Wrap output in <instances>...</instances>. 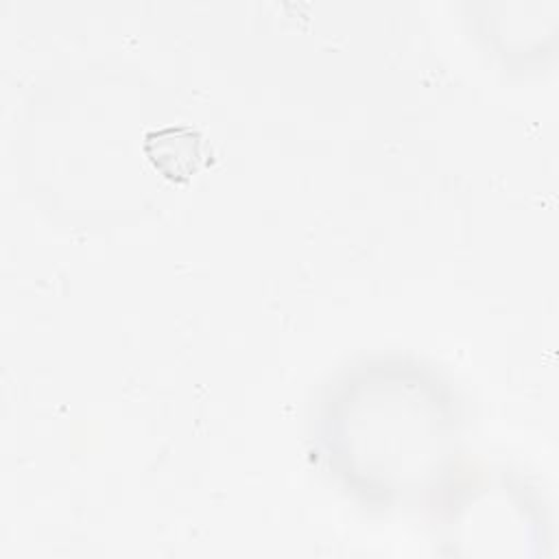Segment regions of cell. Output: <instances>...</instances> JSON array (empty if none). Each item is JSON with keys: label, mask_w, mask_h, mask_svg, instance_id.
Returning a JSON list of instances; mask_svg holds the SVG:
<instances>
[{"label": "cell", "mask_w": 559, "mask_h": 559, "mask_svg": "<svg viewBox=\"0 0 559 559\" xmlns=\"http://www.w3.org/2000/svg\"><path fill=\"white\" fill-rule=\"evenodd\" d=\"M151 164L170 181H188L201 166V135L192 127H166L144 140Z\"/></svg>", "instance_id": "cell-1"}]
</instances>
